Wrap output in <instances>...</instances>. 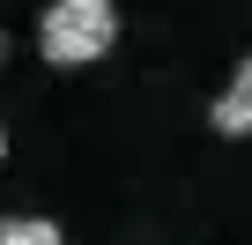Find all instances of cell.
Instances as JSON below:
<instances>
[{
  "mask_svg": "<svg viewBox=\"0 0 252 245\" xmlns=\"http://www.w3.org/2000/svg\"><path fill=\"white\" fill-rule=\"evenodd\" d=\"M119 45V8L111 0H52L37 15V52L52 67H89Z\"/></svg>",
  "mask_w": 252,
  "mask_h": 245,
  "instance_id": "obj_1",
  "label": "cell"
},
{
  "mask_svg": "<svg viewBox=\"0 0 252 245\" xmlns=\"http://www.w3.org/2000/svg\"><path fill=\"white\" fill-rule=\"evenodd\" d=\"M208 127L222 134V141H245L252 134V52L230 67V82H222V97L208 104Z\"/></svg>",
  "mask_w": 252,
  "mask_h": 245,
  "instance_id": "obj_2",
  "label": "cell"
},
{
  "mask_svg": "<svg viewBox=\"0 0 252 245\" xmlns=\"http://www.w3.org/2000/svg\"><path fill=\"white\" fill-rule=\"evenodd\" d=\"M0 245H67V238L45 215H0Z\"/></svg>",
  "mask_w": 252,
  "mask_h": 245,
  "instance_id": "obj_3",
  "label": "cell"
},
{
  "mask_svg": "<svg viewBox=\"0 0 252 245\" xmlns=\"http://www.w3.org/2000/svg\"><path fill=\"white\" fill-rule=\"evenodd\" d=\"M0 60H8V37H0Z\"/></svg>",
  "mask_w": 252,
  "mask_h": 245,
  "instance_id": "obj_4",
  "label": "cell"
}]
</instances>
